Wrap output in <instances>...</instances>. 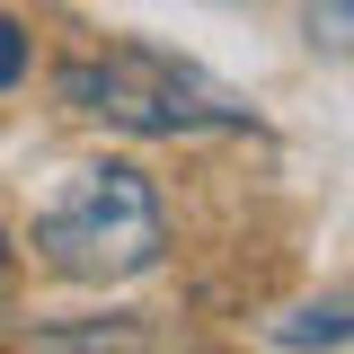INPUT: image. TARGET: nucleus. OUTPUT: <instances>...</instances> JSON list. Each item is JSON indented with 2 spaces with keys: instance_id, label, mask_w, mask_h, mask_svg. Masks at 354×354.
<instances>
[{
  "instance_id": "f257e3e1",
  "label": "nucleus",
  "mask_w": 354,
  "mask_h": 354,
  "mask_svg": "<svg viewBox=\"0 0 354 354\" xmlns=\"http://www.w3.org/2000/svg\"><path fill=\"white\" fill-rule=\"evenodd\" d=\"M53 97H62L71 115H97V124H115V133H151V142L248 124V97H239V88H221L204 62L160 53V44H106V53H71V62L53 71Z\"/></svg>"
},
{
  "instance_id": "f03ea898",
  "label": "nucleus",
  "mask_w": 354,
  "mask_h": 354,
  "mask_svg": "<svg viewBox=\"0 0 354 354\" xmlns=\"http://www.w3.org/2000/svg\"><path fill=\"white\" fill-rule=\"evenodd\" d=\"M36 248L53 274L71 283H133L151 274L160 248H169V221H160V186L124 160H97V169H71L62 195L36 213Z\"/></svg>"
},
{
  "instance_id": "7ed1b4c3",
  "label": "nucleus",
  "mask_w": 354,
  "mask_h": 354,
  "mask_svg": "<svg viewBox=\"0 0 354 354\" xmlns=\"http://www.w3.org/2000/svg\"><path fill=\"white\" fill-rule=\"evenodd\" d=\"M27 354H151L142 319H80V328H36Z\"/></svg>"
},
{
  "instance_id": "20e7f679",
  "label": "nucleus",
  "mask_w": 354,
  "mask_h": 354,
  "mask_svg": "<svg viewBox=\"0 0 354 354\" xmlns=\"http://www.w3.org/2000/svg\"><path fill=\"white\" fill-rule=\"evenodd\" d=\"M346 337H354L346 301H319V310H292V319L274 328V346H283V354H310V346H346Z\"/></svg>"
},
{
  "instance_id": "39448f33",
  "label": "nucleus",
  "mask_w": 354,
  "mask_h": 354,
  "mask_svg": "<svg viewBox=\"0 0 354 354\" xmlns=\"http://www.w3.org/2000/svg\"><path fill=\"white\" fill-rule=\"evenodd\" d=\"M301 36L319 53H354V0H301Z\"/></svg>"
},
{
  "instance_id": "423d86ee",
  "label": "nucleus",
  "mask_w": 354,
  "mask_h": 354,
  "mask_svg": "<svg viewBox=\"0 0 354 354\" xmlns=\"http://www.w3.org/2000/svg\"><path fill=\"white\" fill-rule=\"evenodd\" d=\"M27 80V36H18V18H0V88Z\"/></svg>"
},
{
  "instance_id": "0eeeda50",
  "label": "nucleus",
  "mask_w": 354,
  "mask_h": 354,
  "mask_svg": "<svg viewBox=\"0 0 354 354\" xmlns=\"http://www.w3.org/2000/svg\"><path fill=\"white\" fill-rule=\"evenodd\" d=\"M0 292H9V248H0Z\"/></svg>"
},
{
  "instance_id": "6e6552de",
  "label": "nucleus",
  "mask_w": 354,
  "mask_h": 354,
  "mask_svg": "<svg viewBox=\"0 0 354 354\" xmlns=\"http://www.w3.org/2000/svg\"><path fill=\"white\" fill-rule=\"evenodd\" d=\"M346 319H354V301H346Z\"/></svg>"
}]
</instances>
